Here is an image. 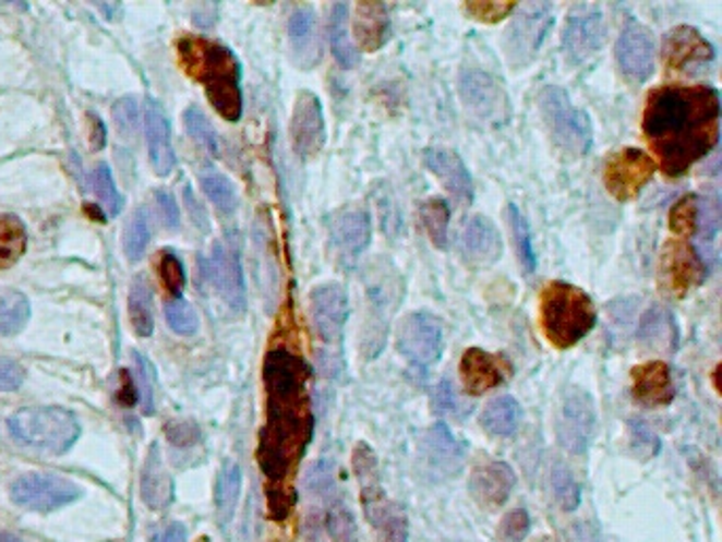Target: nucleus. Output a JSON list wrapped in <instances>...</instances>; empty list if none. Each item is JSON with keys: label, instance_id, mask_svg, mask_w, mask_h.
<instances>
[{"label": "nucleus", "instance_id": "f257e3e1", "mask_svg": "<svg viewBox=\"0 0 722 542\" xmlns=\"http://www.w3.org/2000/svg\"><path fill=\"white\" fill-rule=\"evenodd\" d=\"M721 94L710 85H663L652 89L642 132L661 170L681 179L719 145Z\"/></svg>", "mask_w": 722, "mask_h": 542}, {"label": "nucleus", "instance_id": "f03ea898", "mask_svg": "<svg viewBox=\"0 0 722 542\" xmlns=\"http://www.w3.org/2000/svg\"><path fill=\"white\" fill-rule=\"evenodd\" d=\"M314 436L310 390L267 395V420L258 434L256 460L267 477V501L274 519L282 521L294 506L290 485Z\"/></svg>", "mask_w": 722, "mask_h": 542}, {"label": "nucleus", "instance_id": "7ed1b4c3", "mask_svg": "<svg viewBox=\"0 0 722 542\" xmlns=\"http://www.w3.org/2000/svg\"><path fill=\"white\" fill-rule=\"evenodd\" d=\"M182 71L204 85L206 98L218 115L231 123L242 117L240 62L217 40L204 37L179 38L177 43Z\"/></svg>", "mask_w": 722, "mask_h": 542}, {"label": "nucleus", "instance_id": "20e7f679", "mask_svg": "<svg viewBox=\"0 0 722 542\" xmlns=\"http://www.w3.org/2000/svg\"><path fill=\"white\" fill-rule=\"evenodd\" d=\"M539 321L542 335L553 348L570 350L593 330L598 312L585 290L555 280L542 289Z\"/></svg>", "mask_w": 722, "mask_h": 542}, {"label": "nucleus", "instance_id": "39448f33", "mask_svg": "<svg viewBox=\"0 0 722 542\" xmlns=\"http://www.w3.org/2000/svg\"><path fill=\"white\" fill-rule=\"evenodd\" d=\"M7 426L17 443L53 456L67 454L81 434L76 418L62 407H28L15 411Z\"/></svg>", "mask_w": 722, "mask_h": 542}, {"label": "nucleus", "instance_id": "423d86ee", "mask_svg": "<svg viewBox=\"0 0 722 542\" xmlns=\"http://www.w3.org/2000/svg\"><path fill=\"white\" fill-rule=\"evenodd\" d=\"M539 109L553 145L566 157L578 159L589 153L593 143L589 115L578 109L562 87L546 85L539 96Z\"/></svg>", "mask_w": 722, "mask_h": 542}, {"label": "nucleus", "instance_id": "0eeeda50", "mask_svg": "<svg viewBox=\"0 0 722 542\" xmlns=\"http://www.w3.org/2000/svg\"><path fill=\"white\" fill-rule=\"evenodd\" d=\"M517 9L519 13L513 17L503 45L508 64L521 71L537 58L542 40L553 26V7L549 2H532Z\"/></svg>", "mask_w": 722, "mask_h": 542}, {"label": "nucleus", "instance_id": "6e6552de", "mask_svg": "<svg viewBox=\"0 0 722 542\" xmlns=\"http://www.w3.org/2000/svg\"><path fill=\"white\" fill-rule=\"evenodd\" d=\"M443 326L429 312L407 314L397 328L400 357L416 369H431L443 357Z\"/></svg>", "mask_w": 722, "mask_h": 542}, {"label": "nucleus", "instance_id": "1a4fd4ad", "mask_svg": "<svg viewBox=\"0 0 722 542\" xmlns=\"http://www.w3.org/2000/svg\"><path fill=\"white\" fill-rule=\"evenodd\" d=\"M657 172V164L649 153L627 146L613 153L604 164V186L616 202L636 200L642 189L652 181Z\"/></svg>", "mask_w": 722, "mask_h": 542}, {"label": "nucleus", "instance_id": "9d476101", "mask_svg": "<svg viewBox=\"0 0 722 542\" xmlns=\"http://www.w3.org/2000/svg\"><path fill=\"white\" fill-rule=\"evenodd\" d=\"M81 498V487L60 474L28 472L13 481L11 501L28 510L49 513Z\"/></svg>", "mask_w": 722, "mask_h": 542}, {"label": "nucleus", "instance_id": "9b49d317", "mask_svg": "<svg viewBox=\"0 0 722 542\" xmlns=\"http://www.w3.org/2000/svg\"><path fill=\"white\" fill-rule=\"evenodd\" d=\"M606 43L604 13L593 4H577L566 20L562 49L568 64H582L591 60Z\"/></svg>", "mask_w": 722, "mask_h": 542}, {"label": "nucleus", "instance_id": "f8f14e48", "mask_svg": "<svg viewBox=\"0 0 722 542\" xmlns=\"http://www.w3.org/2000/svg\"><path fill=\"white\" fill-rule=\"evenodd\" d=\"M706 280V265L697 251L685 240H670L659 261V287L676 299H685L690 290Z\"/></svg>", "mask_w": 722, "mask_h": 542}, {"label": "nucleus", "instance_id": "ddd939ff", "mask_svg": "<svg viewBox=\"0 0 722 542\" xmlns=\"http://www.w3.org/2000/svg\"><path fill=\"white\" fill-rule=\"evenodd\" d=\"M460 98L465 107L485 123H505L508 117V98L501 81L488 71L467 67L460 73Z\"/></svg>", "mask_w": 722, "mask_h": 542}, {"label": "nucleus", "instance_id": "4468645a", "mask_svg": "<svg viewBox=\"0 0 722 542\" xmlns=\"http://www.w3.org/2000/svg\"><path fill=\"white\" fill-rule=\"evenodd\" d=\"M593 433H595L593 398L580 388L568 390L562 400V411L557 420L559 445L575 456H582L591 445Z\"/></svg>", "mask_w": 722, "mask_h": 542}, {"label": "nucleus", "instance_id": "2eb2a0df", "mask_svg": "<svg viewBox=\"0 0 722 542\" xmlns=\"http://www.w3.org/2000/svg\"><path fill=\"white\" fill-rule=\"evenodd\" d=\"M310 316L316 335L326 348H335L344 339V328L350 316L348 292L337 282H325L310 292Z\"/></svg>", "mask_w": 722, "mask_h": 542}, {"label": "nucleus", "instance_id": "dca6fc26", "mask_svg": "<svg viewBox=\"0 0 722 542\" xmlns=\"http://www.w3.org/2000/svg\"><path fill=\"white\" fill-rule=\"evenodd\" d=\"M290 141L294 153L301 159H314L325 148L326 123L323 103L316 94L308 89L297 94L290 119Z\"/></svg>", "mask_w": 722, "mask_h": 542}, {"label": "nucleus", "instance_id": "f3484780", "mask_svg": "<svg viewBox=\"0 0 722 542\" xmlns=\"http://www.w3.org/2000/svg\"><path fill=\"white\" fill-rule=\"evenodd\" d=\"M654 37L640 22H629L616 40V62L621 73L634 83H645L654 73Z\"/></svg>", "mask_w": 722, "mask_h": 542}, {"label": "nucleus", "instance_id": "a211bd4d", "mask_svg": "<svg viewBox=\"0 0 722 542\" xmlns=\"http://www.w3.org/2000/svg\"><path fill=\"white\" fill-rule=\"evenodd\" d=\"M513 366L501 354H492L481 348H469L460 359V380L465 393L470 397H481L505 384Z\"/></svg>", "mask_w": 722, "mask_h": 542}, {"label": "nucleus", "instance_id": "6ab92c4d", "mask_svg": "<svg viewBox=\"0 0 722 542\" xmlns=\"http://www.w3.org/2000/svg\"><path fill=\"white\" fill-rule=\"evenodd\" d=\"M663 60L676 73L697 71L714 60V47L693 26H678L665 35Z\"/></svg>", "mask_w": 722, "mask_h": 542}, {"label": "nucleus", "instance_id": "aec40b11", "mask_svg": "<svg viewBox=\"0 0 722 542\" xmlns=\"http://www.w3.org/2000/svg\"><path fill=\"white\" fill-rule=\"evenodd\" d=\"M456 244L458 253L462 254V258L470 265L488 267L503 256V238L496 225L481 215L465 218Z\"/></svg>", "mask_w": 722, "mask_h": 542}, {"label": "nucleus", "instance_id": "412c9836", "mask_svg": "<svg viewBox=\"0 0 722 542\" xmlns=\"http://www.w3.org/2000/svg\"><path fill=\"white\" fill-rule=\"evenodd\" d=\"M517 485L515 470L503 460H488L477 465L469 479L470 496L483 508H501L510 498Z\"/></svg>", "mask_w": 722, "mask_h": 542}, {"label": "nucleus", "instance_id": "4be33fe9", "mask_svg": "<svg viewBox=\"0 0 722 542\" xmlns=\"http://www.w3.org/2000/svg\"><path fill=\"white\" fill-rule=\"evenodd\" d=\"M424 164L429 172L436 177V181L443 184V189L460 204H470L472 202V179H470L469 168L462 161V157L456 150L449 148H426L424 150Z\"/></svg>", "mask_w": 722, "mask_h": 542}, {"label": "nucleus", "instance_id": "5701e85b", "mask_svg": "<svg viewBox=\"0 0 722 542\" xmlns=\"http://www.w3.org/2000/svg\"><path fill=\"white\" fill-rule=\"evenodd\" d=\"M631 395L636 402L650 409L667 407L674 397L672 369L663 361H647L631 369Z\"/></svg>", "mask_w": 722, "mask_h": 542}, {"label": "nucleus", "instance_id": "b1692460", "mask_svg": "<svg viewBox=\"0 0 722 542\" xmlns=\"http://www.w3.org/2000/svg\"><path fill=\"white\" fill-rule=\"evenodd\" d=\"M328 233L333 246L344 256H359L366 251L371 242V218L361 206H346L337 210L330 222Z\"/></svg>", "mask_w": 722, "mask_h": 542}, {"label": "nucleus", "instance_id": "393cba45", "mask_svg": "<svg viewBox=\"0 0 722 542\" xmlns=\"http://www.w3.org/2000/svg\"><path fill=\"white\" fill-rule=\"evenodd\" d=\"M208 276L218 290V294L225 299V303L236 310L244 312L246 308V287L244 276L238 256L227 251L222 244H217L213 256L208 258Z\"/></svg>", "mask_w": 722, "mask_h": 542}, {"label": "nucleus", "instance_id": "a878e982", "mask_svg": "<svg viewBox=\"0 0 722 542\" xmlns=\"http://www.w3.org/2000/svg\"><path fill=\"white\" fill-rule=\"evenodd\" d=\"M146 143L151 166L157 177H168L177 164L175 148L170 143V125L159 105L153 100L146 105L145 115Z\"/></svg>", "mask_w": 722, "mask_h": 542}, {"label": "nucleus", "instance_id": "bb28decb", "mask_svg": "<svg viewBox=\"0 0 722 542\" xmlns=\"http://www.w3.org/2000/svg\"><path fill=\"white\" fill-rule=\"evenodd\" d=\"M424 458L433 472L456 477L465 465V447L445 424H434L424 436Z\"/></svg>", "mask_w": 722, "mask_h": 542}, {"label": "nucleus", "instance_id": "cd10ccee", "mask_svg": "<svg viewBox=\"0 0 722 542\" xmlns=\"http://www.w3.org/2000/svg\"><path fill=\"white\" fill-rule=\"evenodd\" d=\"M352 33L362 51L366 53L380 51L390 33L388 7L382 2H359L354 7Z\"/></svg>", "mask_w": 722, "mask_h": 542}, {"label": "nucleus", "instance_id": "c85d7f7f", "mask_svg": "<svg viewBox=\"0 0 722 542\" xmlns=\"http://www.w3.org/2000/svg\"><path fill=\"white\" fill-rule=\"evenodd\" d=\"M362 510L373 528L375 542H409V519L402 506L388 501L386 494L369 505H362Z\"/></svg>", "mask_w": 722, "mask_h": 542}, {"label": "nucleus", "instance_id": "c756f323", "mask_svg": "<svg viewBox=\"0 0 722 542\" xmlns=\"http://www.w3.org/2000/svg\"><path fill=\"white\" fill-rule=\"evenodd\" d=\"M141 494H143V501L153 510H161V508L170 506L175 498V481L161 460V451H159L157 443L151 445L148 456H146L145 469L141 477Z\"/></svg>", "mask_w": 722, "mask_h": 542}, {"label": "nucleus", "instance_id": "7c9ffc66", "mask_svg": "<svg viewBox=\"0 0 722 542\" xmlns=\"http://www.w3.org/2000/svg\"><path fill=\"white\" fill-rule=\"evenodd\" d=\"M289 37L292 49L303 69H312L321 58L316 11L312 7H299L289 20Z\"/></svg>", "mask_w": 722, "mask_h": 542}, {"label": "nucleus", "instance_id": "2f4dec72", "mask_svg": "<svg viewBox=\"0 0 722 542\" xmlns=\"http://www.w3.org/2000/svg\"><path fill=\"white\" fill-rule=\"evenodd\" d=\"M348 15H350V7L346 2L333 4L330 17H328V40H330V51H333V58L337 60V64L350 71L361 62V53H359L357 45L350 40Z\"/></svg>", "mask_w": 722, "mask_h": 542}, {"label": "nucleus", "instance_id": "473e14b6", "mask_svg": "<svg viewBox=\"0 0 722 542\" xmlns=\"http://www.w3.org/2000/svg\"><path fill=\"white\" fill-rule=\"evenodd\" d=\"M638 337L657 350H674L678 344V328L674 316L665 308H650L638 326Z\"/></svg>", "mask_w": 722, "mask_h": 542}, {"label": "nucleus", "instance_id": "72a5a7b5", "mask_svg": "<svg viewBox=\"0 0 722 542\" xmlns=\"http://www.w3.org/2000/svg\"><path fill=\"white\" fill-rule=\"evenodd\" d=\"M521 407L513 397L490 400L481 413V426L494 436H510L519 429Z\"/></svg>", "mask_w": 722, "mask_h": 542}, {"label": "nucleus", "instance_id": "f704fd0d", "mask_svg": "<svg viewBox=\"0 0 722 542\" xmlns=\"http://www.w3.org/2000/svg\"><path fill=\"white\" fill-rule=\"evenodd\" d=\"M420 218L434 249L445 251L449 244V218H452L449 204L441 197H431L420 206Z\"/></svg>", "mask_w": 722, "mask_h": 542}, {"label": "nucleus", "instance_id": "c9c22d12", "mask_svg": "<svg viewBox=\"0 0 722 542\" xmlns=\"http://www.w3.org/2000/svg\"><path fill=\"white\" fill-rule=\"evenodd\" d=\"M31 318V303L17 290H0V335L11 337L24 330Z\"/></svg>", "mask_w": 722, "mask_h": 542}, {"label": "nucleus", "instance_id": "e433bc0d", "mask_svg": "<svg viewBox=\"0 0 722 542\" xmlns=\"http://www.w3.org/2000/svg\"><path fill=\"white\" fill-rule=\"evenodd\" d=\"M26 229L20 218L0 215V269L15 265L26 251Z\"/></svg>", "mask_w": 722, "mask_h": 542}, {"label": "nucleus", "instance_id": "4c0bfd02", "mask_svg": "<svg viewBox=\"0 0 722 542\" xmlns=\"http://www.w3.org/2000/svg\"><path fill=\"white\" fill-rule=\"evenodd\" d=\"M242 490V470L238 465H227L220 470L217 483L218 523L227 526L236 513L238 498Z\"/></svg>", "mask_w": 722, "mask_h": 542}, {"label": "nucleus", "instance_id": "58836bf2", "mask_svg": "<svg viewBox=\"0 0 722 542\" xmlns=\"http://www.w3.org/2000/svg\"><path fill=\"white\" fill-rule=\"evenodd\" d=\"M508 220H510V233L515 242L517 258L524 265L526 274H532L537 269V253H534V242H532V231L528 220L519 213L517 206H508Z\"/></svg>", "mask_w": 722, "mask_h": 542}, {"label": "nucleus", "instance_id": "ea45409f", "mask_svg": "<svg viewBox=\"0 0 722 542\" xmlns=\"http://www.w3.org/2000/svg\"><path fill=\"white\" fill-rule=\"evenodd\" d=\"M130 321L141 337H148L153 333L151 287L145 278H136L130 290Z\"/></svg>", "mask_w": 722, "mask_h": 542}, {"label": "nucleus", "instance_id": "a19ab883", "mask_svg": "<svg viewBox=\"0 0 722 542\" xmlns=\"http://www.w3.org/2000/svg\"><path fill=\"white\" fill-rule=\"evenodd\" d=\"M89 182H92V191L94 195L98 197L103 210H107L109 217H117L121 213V206H123V200L115 186V181H112V174H110L109 166L105 164H98L92 174H89Z\"/></svg>", "mask_w": 722, "mask_h": 542}, {"label": "nucleus", "instance_id": "79ce46f5", "mask_svg": "<svg viewBox=\"0 0 722 542\" xmlns=\"http://www.w3.org/2000/svg\"><path fill=\"white\" fill-rule=\"evenodd\" d=\"M551 487L555 503L562 506V510H575L580 505V485L568 467L557 462L551 470Z\"/></svg>", "mask_w": 722, "mask_h": 542}, {"label": "nucleus", "instance_id": "37998d69", "mask_svg": "<svg viewBox=\"0 0 722 542\" xmlns=\"http://www.w3.org/2000/svg\"><path fill=\"white\" fill-rule=\"evenodd\" d=\"M697 225H699V200L695 195H686L670 210V229L681 240H685L697 231Z\"/></svg>", "mask_w": 722, "mask_h": 542}, {"label": "nucleus", "instance_id": "c03bdc74", "mask_svg": "<svg viewBox=\"0 0 722 542\" xmlns=\"http://www.w3.org/2000/svg\"><path fill=\"white\" fill-rule=\"evenodd\" d=\"M202 186H204V193L208 195V200L217 206L220 213L229 215L238 208V195H236V189L229 179H225L222 174L218 172H208L202 177Z\"/></svg>", "mask_w": 722, "mask_h": 542}, {"label": "nucleus", "instance_id": "a18cd8bd", "mask_svg": "<svg viewBox=\"0 0 722 542\" xmlns=\"http://www.w3.org/2000/svg\"><path fill=\"white\" fill-rule=\"evenodd\" d=\"M517 9V2H498V0H469L465 2V13L470 20L481 24H498Z\"/></svg>", "mask_w": 722, "mask_h": 542}, {"label": "nucleus", "instance_id": "49530a36", "mask_svg": "<svg viewBox=\"0 0 722 542\" xmlns=\"http://www.w3.org/2000/svg\"><path fill=\"white\" fill-rule=\"evenodd\" d=\"M184 125L189 130V134L204 146L210 155H218L220 146H218V136L215 128L210 125V121L202 115V110L191 107L184 112Z\"/></svg>", "mask_w": 722, "mask_h": 542}, {"label": "nucleus", "instance_id": "de8ad7c7", "mask_svg": "<svg viewBox=\"0 0 722 542\" xmlns=\"http://www.w3.org/2000/svg\"><path fill=\"white\" fill-rule=\"evenodd\" d=\"M157 269H159V280L166 290L175 299H181L182 289H184V267H182L181 258L170 251H164L159 254Z\"/></svg>", "mask_w": 722, "mask_h": 542}, {"label": "nucleus", "instance_id": "09e8293b", "mask_svg": "<svg viewBox=\"0 0 722 542\" xmlns=\"http://www.w3.org/2000/svg\"><path fill=\"white\" fill-rule=\"evenodd\" d=\"M166 321L170 328L179 335H193L200 326L195 310L184 299H172L166 305Z\"/></svg>", "mask_w": 722, "mask_h": 542}, {"label": "nucleus", "instance_id": "8fccbe9b", "mask_svg": "<svg viewBox=\"0 0 722 542\" xmlns=\"http://www.w3.org/2000/svg\"><path fill=\"white\" fill-rule=\"evenodd\" d=\"M148 244V225H146L145 213H136L128 222L125 236H123V249L130 261H139L145 254Z\"/></svg>", "mask_w": 722, "mask_h": 542}, {"label": "nucleus", "instance_id": "3c124183", "mask_svg": "<svg viewBox=\"0 0 722 542\" xmlns=\"http://www.w3.org/2000/svg\"><path fill=\"white\" fill-rule=\"evenodd\" d=\"M530 528H532L530 515L526 508L519 506V508H513L506 513L505 519L501 521V528H498V537L503 542H524L530 534Z\"/></svg>", "mask_w": 722, "mask_h": 542}, {"label": "nucleus", "instance_id": "603ef678", "mask_svg": "<svg viewBox=\"0 0 722 542\" xmlns=\"http://www.w3.org/2000/svg\"><path fill=\"white\" fill-rule=\"evenodd\" d=\"M136 357V364H139V373H136V393H139V398L143 400V407H145V413H153V384H151V377H153V369L151 364L143 359V354H134Z\"/></svg>", "mask_w": 722, "mask_h": 542}, {"label": "nucleus", "instance_id": "864d4df0", "mask_svg": "<svg viewBox=\"0 0 722 542\" xmlns=\"http://www.w3.org/2000/svg\"><path fill=\"white\" fill-rule=\"evenodd\" d=\"M631 431V441L636 445V451L645 458H652L657 451H659V438L652 434L649 426L645 422H631L629 426Z\"/></svg>", "mask_w": 722, "mask_h": 542}, {"label": "nucleus", "instance_id": "5fc2aeb1", "mask_svg": "<svg viewBox=\"0 0 722 542\" xmlns=\"http://www.w3.org/2000/svg\"><path fill=\"white\" fill-rule=\"evenodd\" d=\"M434 405H436V411L438 413H445V415H458L460 413V400L456 397L454 393V386L443 380L434 393Z\"/></svg>", "mask_w": 722, "mask_h": 542}, {"label": "nucleus", "instance_id": "6e6d98bb", "mask_svg": "<svg viewBox=\"0 0 722 542\" xmlns=\"http://www.w3.org/2000/svg\"><path fill=\"white\" fill-rule=\"evenodd\" d=\"M24 382V369L11 359H0V393H11Z\"/></svg>", "mask_w": 722, "mask_h": 542}, {"label": "nucleus", "instance_id": "4d7b16f0", "mask_svg": "<svg viewBox=\"0 0 722 542\" xmlns=\"http://www.w3.org/2000/svg\"><path fill=\"white\" fill-rule=\"evenodd\" d=\"M157 206H159V213H161L164 222L170 229H177L179 227V220H181V215H179V206H177L175 197L170 193H166V191H159L157 193Z\"/></svg>", "mask_w": 722, "mask_h": 542}, {"label": "nucleus", "instance_id": "13d9d810", "mask_svg": "<svg viewBox=\"0 0 722 542\" xmlns=\"http://www.w3.org/2000/svg\"><path fill=\"white\" fill-rule=\"evenodd\" d=\"M153 542H186V530L181 523H172L164 532H159Z\"/></svg>", "mask_w": 722, "mask_h": 542}, {"label": "nucleus", "instance_id": "bf43d9fd", "mask_svg": "<svg viewBox=\"0 0 722 542\" xmlns=\"http://www.w3.org/2000/svg\"><path fill=\"white\" fill-rule=\"evenodd\" d=\"M94 146L96 148H103V146L107 145V130H105V125L98 121V119H94Z\"/></svg>", "mask_w": 722, "mask_h": 542}, {"label": "nucleus", "instance_id": "052dcab7", "mask_svg": "<svg viewBox=\"0 0 722 542\" xmlns=\"http://www.w3.org/2000/svg\"><path fill=\"white\" fill-rule=\"evenodd\" d=\"M0 542H22L20 539H15V537H11V534H4V532H0Z\"/></svg>", "mask_w": 722, "mask_h": 542}, {"label": "nucleus", "instance_id": "680f3d73", "mask_svg": "<svg viewBox=\"0 0 722 542\" xmlns=\"http://www.w3.org/2000/svg\"><path fill=\"white\" fill-rule=\"evenodd\" d=\"M197 542H210V541H208V539H200V541Z\"/></svg>", "mask_w": 722, "mask_h": 542}, {"label": "nucleus", "instance_id": "e2e57ef3", "mask_svg": "<svg viewBox=\"0 0 722 542\" xmlns=\"http://www.w3.org/2000/svg\"><path fill=\"white\" fill-rule=\"evenodd\" d=\"M541 542H551V541H541Z\"/></svg>", "mask_w": 722, "mask_h": 542}]
</instances>
